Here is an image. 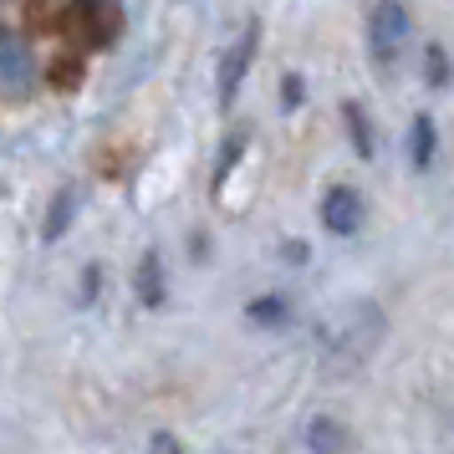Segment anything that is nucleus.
<instances>
[{
  "instance_id": "9b49d317",
  "label": "nucleus",
  "mask_w": 454,
  "mask_h": 454,
  "mask_svg": "<svg viewBox=\"0 0 454 454\" xmlns=\"http://www.w3.org/2000/svg\"><path fill=\"white\" fill-rule=\"evenodd\" d=\"M429 82L444 87V51H439V46H429Z\"/></svg>"
},
{
  "instance_id": "1a4fd4ad",
  "label": "nucleus",
  "mask_w": 454,
  "mask_h": 454,
  "mask_svg": "<svg viewBox=\"0 0 454 454\" xmlns=\"http://www.w3.org/2000/svg\"><path fill=\"white\" fill-rule=\"evenodd\" d=\"M348 123H352V144H357V153H372V133L363 128V113L348 103Z\"/></svg>"
},
{
  "instance_id": "f03ea898",
  "label": "nucleus",
  "mask_w": 454,
  "mask_h": 454,
  "mask_svg": "<svg viewBox=\"0 0 454 454\" xmlns=\"http://www.w3.org/2000/svg\"><path fill=\"white\" fill-rule=\"evenodd\" d=\"M255 46H261V26L250 21L235 42H230V51H225V62H220V103H235V92H240V82H246V72H250V62H255Z\"/></svg>"
},
{
  "instance_id": "423d86ee",
  "label": "nucleus",
  "mask_w": 454,
  "mask_h": 454,
  "mask_svg": "<svg viewBox=\"0 0 454 454\" xmlns=\"http://www.w3.org/2000/svg\"><path fill=\"white\" fill-rule=\"evenodd\" d=\"M72 205H77V189H62L57 200H51V220H46V240H57L67 225H72Z\"/></svg>"
},
{
  "instance_id": "20e7f679",
  "label": "nucleus",
  "mask_w": 454,
  "mask_h": 454,
  "mask_svg": "<svg viewBox=\"0 0 454 454\" xmlns=\"http://www.w3.org/2000/svg\"><path fill=\"white\" fill-rule=\"evenodd\" d=\"M0 87L11 98H26V87H31V62H26V46L16 36L0 42Z\"/></svg>"
},
{
  "instance_id": "9d476101",
  "label": "nucleus",
  "mask_w": 454,
  "mask_h": 454,
  "mask_svg": "<svg viewBox=\"0 0 454 454\" xmlns=\"http://www.w3.org/2000/svg\"><path fill=\"white\" fill-rule=\"evenodd\" d=\"M250 317H255V322H286V301H276V296H270V301H255Z\"/></svg>"
},
{
  "instance_id": "f257e3e1",
  "label": "nucleus",
  "mask_w": 454,
  "mask_h": 454,
  "mask_svg": "<svg viewBox=\"0 0 454 454\" xmlns=\"http://www.w3.org/2000/svg\"><path fill=\"white\" fill-rule=\"evenodd\" d=\"M409 42V11H403V0H378L368 16V46L378 62H393L398 51Z\"/></svg>"
},
{
  "instance_id": "0eeeda50",
  "label": "nucleus",
  "mask_w": 454,
  "mask_h": 454,
  "mask_svg": "<svg viewBox=\"0 0 454 454\" xmlns=\"http://www.w3.org/2000/svg\"><path fill=\"white\" fill-rule=\"evenodd\" d=\"M429 159H434V123L419 118V123H413V164L429 168Z\"/></svg>"
},
{
  "instance_id": "7ed1b4c3",
  "label": "nucleus",
  "mask_w": 454,
  "mask_h": 454,
  "mask_svg": "<svg viewBox=\"0 0 454 454\" xmlns=\"http://www.w3.org/2000/svg\"><path fill=\"white\" fill-rule=\"evenodd\" d=\"M322 225L332 235H357L363 225V200L352 194V189H327V200H322Z\"/></svg>"
},
{
  "instance_id": "f8f14e48",
  "label": "nucleus",
  "mask_w": 454,
  "mask_h": 454,
  "mask_svg": "<svg viewBox=\"0 0 454 454\" xmlns=\"http://www.w3.org/2000/svg\"><path fill=\"white\" fill-rule=\"evenodd\" d=\"M281 103H286V107L301 103V77H286V87H281Z\"/></svg>"
},
{
  "instance_id": "39448f33",
  "label": "nucleus",
  "mask_w": 454,
  "mask_h": 454,
  "mask_svg": "<svg viewBox=\"0 0 454 454\" xmlns=\"http://www.w3.org/2000/svg\"><path fill=\"white\" fill-rule=\"evenodd\" d=\"M138 291H144L148 307H159V301H164V281H159V255H153V250H148L144 266H138Z\"/></svg>"
},
{
  "instance_id": "6e6552de",
  "label": "nucleus",
  "mask_w": 454,
  "mask_h": 454,
  "mask_svg": "<svg viewBox=\"0 0 454 454\" xmlns=\"http://www.w3.org/2000/svg\"><path fill=\"white\" fill-rule=\"evenodd\" d=\"M307 439H311V450H342L348 444V434L337 429V424H322V419L307 429Z\"/></svg>"
}]
</instances>
